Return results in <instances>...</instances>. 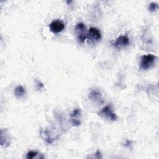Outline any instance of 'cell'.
<instances>
[{
    "instance_id": "obj_6",
    "label": "cell",
    "mask_w": 159,
    "mask_h": 159,
    "mask_svg": "<svg viewBox=\"0 0 159 159\" xmlns=\"http://www.w3.org/2000/svg\"><path fill=\"white\" fill-rule=\"evenodd\" d=\"M129 43H130L129 39L125 35H122L116 39V42L113 43V45L116 48H121L127 46L128 45H129Z\"/></svg>"
},
{
    "instance_id": "obj_2",
    "label": "cell",
    "mask_w": 159,
    "mask_h": 159,
    "mask_svg": "<svg viewBox=\"0 0 159 159\" xmlns=\"http://www.w3.org/2000/svg\"><path fill=\"white\" fill-rule=\"evenodd\" d=\"M75 32L77 36L78 41L81 43H83L87 39L86 27L83 23H78L75 27Z\"/></svg>"
},
{
    "instance_id": "obj_11",
    "label": "cell",
    "mask_w": 159,
    "mask_h": 159,
    "mask_svg": "<svg viewBox=\"0 0 159 159\" xmlns=\"http://www.w3.org/2000/svg\"><path fill=\"white\" fill-rule=\"evenodd\" d=\"M158 6H157V4L155 3V2H151L150 4H149V6H148V9L153 12V11H155V9L157 8Z\"/></svg>"
},
{
    "instance_id": "obj_5",
    "label": "cell",
    "mask_w": 159,
    "mask_h": 159,
    "mask_svg": "<svg viewBox=\"0 0 159 159\" xmlns=\"http://www.w3.org/2000/svg\"><path fill=\"white\" fill-rule=\"evenodd\" d=\"M49 28L53 33L58 34L64 29L65 24L60 20H53L49 24Z\"/></svg>"
},
{
    "instance_id": "obj_12",
    "label": "cell",
    "mask_w": 159,
    "mask_h": 159,
    "mask_svg": "<svg viewBox=\"0 0 159 159\" xmlns=\"http://www.w3.org/2000/svg\"><path fill=\"white\" fill-rule=\"evenodd\" d=\"M37 86H39V87L40 88V89L43 87V84H42V83H40V82H39V83H37Z\"/></svg>"
},
{
    "instance_id": "obj_10",
    "label": "cell",
    "mask_w": 159,
    "mask_h": 159,
    "mask_svg": "<svg viewBox=\"0 0 159 159\" xmlns=\"http://www.w3.org/2000/svg\"><path fill=\"white\" fill-rule=\"evenodd\" d=\"M39 154V153L37 152H34V151H30L27 153V158H34L35 157H36Z\"/></svg>"
},
{
    "instance_id": "obj_7",
    "label": "cell",
    "mask_w": 159,
    "mask_h": 159,
    "mask_svg": "<svg viewBox=\"0 0 159 159\" xmlns=\"http://www.w3.org/2000/svg\"><path fill=\"white\" fill-rule=\"evenodd\" d=\"M81 115V110L80 109H75L73 112L71 114L70 117H71V122L73 125L75 126H78L80 125L81 122L80 120L78 118V117Z\"/></svg>"
},
{
    "instance_id": "obj_1",
    "label": "cell",
    "mask_w": 159,
    "mask_h": 159,
    "mask_svg": "<svg viewBox=\"0 0 159 159\" xmlns=\"http://www.w3.org/2000/svg\"><path fill=\"white\" fill-rule=\"evenodd\" d=\"M156 57L152 54L143 55L141 58L140 68L142 70H147L150 68L154 64Z\"/></svg>"
},
{
    "instance_id": "obj_9",
    "label": "cell",
    "mask_w": 159,
    "mask_h": 159,
    "mask_svg": "<svg viewBox=\"0 0 159 159\" xmlns=\"http://www.w3.org/2000/svg\"><path fill=\"white\" fill-rule=\"evenodd\" d=\"M14 93H15V95L17 98H22L25 94V89L20 85L17 86L16 88H15V91H14Z\"/></svg>"
},
{
    "instance_id": "obj_3",
    "label": "cell",
    "mask_w": 159,
    "mask_h": 159,
    "mask_svg": "<svg viewBox=\"0 0 159 159\" xmlns=\"http://www.w3.org/2000/svg\"><path fill=\"white\" fill-rule=\"evenodd\" d=\"M87 39L93 43H98L101 39L100 31L95 27H91L88 31Z\"/></svg>"
},
{
    "instance_id": "obj_4",
    "label": "cell",
    "mask_w": 159,
    "mask_h": 159,
    "mask_svg": "<svg viewBox=\"0 0 159 159\" xmlns=\"http://www.w3.org/2000/svg\"><path fill=\"white\" fill-rule=\"evenodd\" d=\"M101 116H103L111 120H116L117 119V116L113 112L112 109L110 106H106L103 107L98 113Z\"/></svg>"
},
{
    "instance_id": "obj_8",
    "label": "cell",
    "mask_w": 159,
    "mask_h": 159,
    "mask_svg": "<svg viewBox=\"0 0 159 159\" xmlns=\"http://www.w3.org/2000/svg\"><path fill=\"white\" fill-rule=\"evenodd\" d=\"M89 98L94 101H98L99 102L100 100H101V95L99 90L98 89H94L93 90L89 96Z\"/></svg>"
}]
</instances>
